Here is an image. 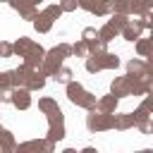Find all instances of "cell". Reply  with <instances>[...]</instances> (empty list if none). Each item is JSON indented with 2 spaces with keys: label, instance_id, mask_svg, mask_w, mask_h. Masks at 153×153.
Instances as JSON below:
<instances>
[{
  "label": "cell",
  "instance_id": "4",
  "mask_svg": "<svg viewBox=\"0 0 153 153\" xmlns=\"http://www.w3.org/2000/svg\"><path fill=\"white\" fill-rule=\"evenodd\" d=\"M10 103L17 108V110H29L31 108V91L26 86H14L10 91Z\"/></svg>",
  "mask_w": 153,
  "mask_h": 153
},
{
  "label": "cell",
  "instance_id": "27",
  "mask_svg": "<svg viewBox=\"0 0 153 153\" xmlns=\"http://www.w3.org/2000/svg\"><path fill=\"white\" fill-rule=\"evenodd\" d=\"M72 55H76V57H86L88 55V43L81 38V41H76V43H72Z\"/></svg>",
  "mask_w": 153,
  "mask_h": 153
},
{
  "label": "cell",
  "instance_id": "17",
  "mask_svg": "<svg viewBox=\"0 0 153 153\" xmlns=\"http://www.w3.org/2000/svg\"><path fill=\"white\" fill-rule=\"evenodd\" d=\"M91 14H96V17H108V14H112V0H96L93 7H91Z\"/></svg>",
  "mask_w": 153,
  "mask_h": 153
},
{
  "label": "cell",
  "instance_id": "23",
  "mask_svg": "<svg viewBox=\"0 0 153 153\" xmlns=\"http://www.w3.org/2000/svg\"><path fill=\"white\" fill-rule=\"evenodd\" d=\"M98 36H100V41H105V43H110L115 36H120V31L112 26V24H103L100 29H98Z\"/></svg>",
  "mask_w": 153,
  "mask_h": 153
},
{
  "label": "cell",
  "instance_id": "36",
  "mask_svg": "<svg viewBox=\"0 0 153 153\" xmlns=\"http://www.w3.org/2000/svg\"><path fill=\"white\" fill-rule=\"evenodd\" d=\"M131 115H134V122L139 124V122H143V120H148V115H151V112H148L146 108H141V105H139V108H136V110H134Z\"/></svg>",
  "mask_w": 153,
  "mask_h": 153
},
{
  "label": "cell",
  "instance_id": "9",
  "mask_svg": "<svg viewBox=\"0 0 153 153\" xmlns=\"http://www.w3.org/2000/svg\"><path fill=\"white\" fill-rule=\"evenodd\" d=\"M110 93H115L117 98L129 96V76H127V74H124V76H115L112 84H110Z\"/></svg>",
  "mask_w": 153,
  "mask_h": 153
},
{
  "label": "cell",
  "instance_id": "25",
  "mask_svg": "<svg viewBox=\"0 0 153 153\" xmlns=\"http://www.w3.org/2000/svg\"><path fill=\"white\" fill-rule=\"evenodd\" d=\"M72 76H74V72H72L69 67H65V65L53 74V79H55L57 84H69V81H72Z\"/></svg>",
  "mask_w": 153,
  "mask_h": 153
},
{
  "label": "cell",
  "instance_id": "11",
  "mask_svg": "<svg viewBox=\"0 0 153 153\" xmlns=\"http://www.w3.org/2000/svg\"><path fill=\"white\" fill-rule=\"evenodd\" d=\"M29 74H31V67H26L24 62H22L17 69H12V88H14V86H26Z\"/></svg>",
  "mask_w": 153,
  "mask_h": 153
},
{
  "label": "cell",
  "instance_id": "33",
  "mask_svg": "<svg viewBox=\"0 0 153 153\" xmlns=\"http://www.w3.org/2000/svg\"><path fill=\"white\" fill-rule=\"evenodd\" d=\"M105 45H108V43H105V41H100V36H98L96 41H88V53H103V50H105Z\"/></svg>",
  "mask_w": 153,
  "mask_h": 153
},
{
  "label": "cell",
  "instance_id": "39",
  "mask_svg": "<svg viewBox=\"0 0 153 153\" xmlns=\"http://www.w3.org/2000/svg\"><path fill=\"white\" fill-rule=\"evenodd\" d=\"M141 81H143V93H153V76L151 74H143Z\"/></svg>",
  "mask_w": 153,
  "mask_h": 153
},
{
  "label": "cell",
  "instance_id": "12",
  "mask_svg": "<svg viewBox=\"0 0 153 153\" xmlns=\"http://www.w3.org/2000/svg\"><path fill=\"white\" fill-rule=\"evenodd\" d=\"M43 86H45V74L41 69H31V74L26 79V88L29 91H41Z\"/></svg>",
  "mask_w": 153,
  "mask_h": 153
},
{
  "label": "cell",
  "instance_id": "30",
  "mask_svg": "<svg viewBox=\"0 0 153 153\" xmlns=\"http://www.w3.org/2000/svg\"><path fill=\"white\" fill-rule=\"evenodd\" d=\"M2 91H12V69L0 72V93Z\"/></svg>",
  "mask_w": 153,
  "mask_h": 153
},
{
  "label": "cell",
  "instance_id": "48",
  "mask_svg": "<svg viewBox=\"0 0 153 153\" xmlns=\"http://www.w3.org/2000/svg\"><path fill=\"white\" fill-rule=\"evenodd\" d=\"M151 134H153V129H151Z\"/></svg>",
  "mask_w": 153,
  "mask_h": 153
},
{
  "label": "cell",
  "instance_id": "18",
  "mask_svg": "<svg viewBox=\"0 0 153 153\" xmlns=\"http://www.w3.org/2000/svg\"><path fill=\"white\" fill-rule=\"evenodd\" d=\"M31 38L29 36H19L14 43H12V50H14V55H19V57H24L26 53H29V48H31Z\"/></svg>",
  "mask_w": 153,
  "mask_h": 153
},
{
  "label": "cell",
  "instance_id": "42",
  "mask_svg": "<svg viewBox=\"0 0 153 153\" xmlns=\"http://www.w3.org/2000/svg\"><path fill=\"white\" fill-rule=\"evenodd\" d=\"M57 48L62 50V55H65V57H69V55H72V45H69V43H57Z\"/></svg>",
  "mask_w": 153,
  "mask_h": 153
},
{
  "label": "cell",
  "instance_id": "16",
  "mask_svg": "<svg viewBox=\"0 0 153 153\" xmlns=\"http://www.w3.org/2000/svg\"><path fill=\"white\" fill-rule=\"evenodd\" d=\"M134 48H136V55H139V57H148V55L153 53V41L139 36V38L134 41Z\"/></svg>",
  "mask_w": 153,
  "mask_h": 153
},
{
  "label": "cell",
  "instance_id": "6",
  "mask_svg": "<svg viewBox=\"0 0 153 153\" xmlns=\"http://www.w3.org/2000/svg\"><path fill=\"white\" fill-rule=\"evenodd\" d=\"M43 55H45L43 45L33 41V43H31V48H29V53L24 55V65H26V67H31V69H38V67H41V62H43Z\"/></svg>",
  "mask_w": 153,
  "mask_h": 153
},
{
  "label": "cell",
  "instance_id": "13",
  "mask_svg": "<svg viewBox=\"0 0 153 153\" xmlns=\"http://www.w3.org/2000/svg\"><path fill=\"white\" fill-rule=\"evenodd\" d=\"M0 151L2 153H10V151H17V141H14V134L2 129L0 127Z\"/></svg>",
  "mask_w": 153,
  "mask_h": 153
},
{
  "label": "cell",
  "instance_id": "5",
  "mask_svg": "<svg viewBox=\"0 0 153 153\" xmlns=\"http://www.w3.org/2000/svg\"><path fill=\"white\" fill-rule=\"evenodd\" d=\"M7 5H10L12 10H17L22 19H29V22H33L36 14H38V7H36L31 0H10Z\"/></svg>",
  "mask_w": 153,
  "mask_h": 153
},
{
  "label": "cell",
  "instance_id": "37",
  "mask_svg": "<svg viewBox=\"0 0 153 153\" xmlns=\"http://www.w3.org/2000/svg\"><path fill=\"white\" fill-rule=\"evenodd\" d=\"M14 55V50H12V43H7V41H0V57H12Z\"/></svg>",
  "mask_w": 153,
  "mask_h": 153
},
{
  "label": "cell",
  "instance_id": "2",
  "mask_svg": "<svg viewBox=\"0 0 153 153\" xmlns=\"http://www.w3.org/2000/svg\"><path fill=\"white\" fill-rule=\"evenodd\" d=\"M86 127L88 131H108L112 129V112H103V110H88L86 115Z\"/></svg>",
  "mask_w": 153,
  "mask_h": 153
},
{
  "label": "cell",
  "instance_id": "46",
  "mask_svg": "<svg viewBox=\"0 0 153 153\" xmlns=\"http://www.w3.org/2000/svg\"><path fill=\"white\" fill-rule=\"evenodd\" d=\"M148 31H151V41H153V29H148Z\"/></svg>",
  "mask_w": 153,
  "mask_h": 153
},
{
  "label": "cell",
  "instance_id": "22",
  "mask_svg": "<svg viewBox=\"0 0 153 153\" xmlns=\"http://www.w3.org/2000/svg\"><path fill=\"white\" fill-rule=\"evenodd\" d=\"M127 22H129V14H122V12H112L110 19H108V24H112L117 31H122L127 26Z\"/></svg>",
  "mask_w": 153,
  "mask_h": 153
},
{
  "label": "cell",
  "instance_id": "38",
  "mask_svg": "<svg viewBox=\"0 0 153 153\" xmlns=\"http://www.w3.org/2000/svg\"><path fill=\"white\" fill-rule=\"evenodd\" d=\"M60 7H62V12H76L79 2L76 0H60Z\"/></svg>",
  "mask_w": 153,
  "mask_h": 153
},
{
  "label": "cell",
  "instance_id": "20",
  "mask_svg": "<svg viewBox=\"0 0 153 153\" xmlns=\"http://www.w3.org/2000/svg\"><path fill=\"white\" fill-rule=\"evenodd\" d=\"M105 53V50H103ZM103 69V60H100V53H91V57H86V72L96 74Z\"/></svg>",
  "mask_w": 153,
  "mask_h": 153
},
{
  "label": "cell",
  "instance_id": "43",
  "mask_svg": "<svg viewBox=\"0 0 153 153\" xmlns=\"http://www.w3.org/2000/svg\"><path fill=\"white\" fill-rule=\"evenodd\" d=\"M76 2H79V7H81V10L91 12V7H93V2H96V0H76Z\"/></svg>",
  "mask_w": 153,
  "mask_h": 153
},
{
  "label": "cell",
  "instance_id": "29",
  "mask_svg": "<svg viewBox=\"0 0 153 153\" xmlns=\"http://www.w3.org/2000/svg\"><path fill=\"white\" fill-rule=\"evenodd\" d=\"M43 14H48V17H50V19L55 22V19H60V17L65 14V12H62V7H60V2H53V5H48V7L43 10Z\"/></svg>",
  "mask_w": 153,
  "mask_h": 153
},
{
  "label": "cell",
  "instance_id": "45",
  "mask_svg": "<svg viewBox=\"0 0 153 153\" xmlns=\"http://www.w3.org/2000/svg\"><path fill=\"white\" fill-rule=\"evenodd\" d=\"M31 2H33V5H38V2H41V0H31Z\"/></svg>",
  "mask_w": 153,
  "mask_h": 153
},
{
  "label": "cell",
  "instance_id": "3",
  "mask_svg": "<svg viewBox=\"0 0 153 153\" xmlns=\"http://www.w3.org/2000/svg\"><path fill=\"white\" fill-rule=\"evenodd\" d=\"M62 62H65V55H62V50L55 45V48H50L45 55H43V62H41V72L45 74V76H53L60 67H62Z\"/></svg>",
  "mask_w": 153,
  "mask_h": 153
},
{
  "label": "cell",
  "instance_id": "10",
  "mask_svg": "<svg viewBox=\"0 0 153 153\" xmlns=\"http://www.w3.org/2000/svg\"><path fill=\"white\" fill-rule=\"evenodd\" d=\"M117 103H120V98H117L115 93H108V96H100V98H98L96 110H103V112H115V110H117Z\"/></svg>",
  "mask_w": 153,
  "mask_h": 153
},
{
  "label": "cell",
  "instance_id": "28",
  "mask_svg": "<svg viewBox=\"0 0 153 153\" xmlns=\"http://www.w3.org/2000/svg\"><path fill=\"white\" fill-rule=\"evenodd\" d=\"M146 10H148L146 0H129V14L139 17V14H141V12H146Z\"/></svg>",
  "mask_w": 153,
  "mask_h": 153
},
{
  "label": "cell",
  "instance_id": "14",
  "mask_svg": "<svg viewBox=\"0 0 153 153\" xmlns=\"http://www.w3.org/2000/svg\"><path fill=\"white\" fill-rule=\"evenodd\" d=\"M127 74H129V76H143V74H146V60L131 57V60L127 62Z\"/></svg>",
  "mask_w": 153,
  "mask_h": 153
},
{
  "label": "cell",
  "instance_id": "7",
  "mask_svg": "<svg viewBox=\"0 0 153 153\" xmlns=\"http://www.w3.org/2000/svg\"><path fill=\"white\" fill-rule=\"evenodd\" d=\"M131 127H136L131 112H112V129L127 131V129H131Z\"/></svg>",
  "mask_w": 153,
  "mask_h": 153
},
{
  "label": "cell",
  "instance_id": "49",
  "mask_svg": "<svg viewBox=\"0 0 153 153\" xmlns=\"http://www.w3.org/2000/svg\"><path fill=\"white\" fill-rule=\"evenodd\" d=\"M0 103H2V98H0Z\"/></svg>",
  "mask_w": 153,
  "mask_h": 153
},
{
  "label": "cell",
  "instance_id": "26",
  "mask_svg": "<svg viewBox=\"0 0 153 153\" xmlns=\"http://www.w3.org/2000/svg\"><path fill=\"white\" fill-rule=\"evenodd\" d=\"M55 108H57V100H55V98H50V96H48V98H41V100H38V110H41L43 115L53 112Z\"/></svg>",
  "mask_w": 153,
  "mask_h": 153
},
{
  "label": "cell",
  "instance_id": "31",
  "mask_svg": "<svg viewBox=\"0 0 153 153\" xmlns=\"http://www.w3.org/2000/svg\"><path fill=\"white\" fill-rule=\"evenodd\" d=\"M45 117H48V124H65V115H62V110H60V108H55V110H53V112H48Z\"/></svg>",
  "mask_w": 153,
  "mask_h": 153
},
{
  "label": "cell",
  "instance_id": "41",
  "mask_svg": "<svg viewBox=\"0 0 153 153\" xmlns=\"http://www.w3.org/2000/svg\"><path fill=\"white\" fill-rule=\"evenodd\" d=\"M141 108H146L148 112H153V93H143V100H141Z\"/></svg>",
  "mask_w": 153,
  "mask_h": 153
},
{
  "label": "cell",
  "instance_id": "34",
  "mask_svg": "<svg viewBox=\"0 0 153 153\" xmlns=\"http://www.w3.org/2000/svg\"><path fill=\"white\" fill-rule=\"evenodd\" d=\"M112 12L129 14V0H112Z\"/></svg>",
  "mask_w": 153,
  "mask_h": 153
},
{
  "label": "cell",
  "instance_id": "21",
  "mask_svg": "<svg viewBox=\"0 0 153 153\" xmlns=\"http://www.w3.org/2000/svg\"><path fill=\"white\" fill-rule=\"evenodd\" d=\"M45 139L53 141V143L62 141V139H65V124H48V136H45Z\"/></svg>",
  "mask_w": 153,
  "mask_h": 153
},
{
  "label": "cell",
  "instance_id": "15",
  "mask_svg": "<svg viewBox=\"0 0 153 153\" xmlns=\"http://www.w3.org/2000/svg\"><path fill=\"white\" fill-rule=\"evenodd\" d=\"M33 29H36L38 33H48V31L53 29V19H50L48 14H43V12H38L36 19H33Z\"/></svg>",
  "mask_w": 153,
  "mask_h": 153
},
{
  "label": "cell",
  "instance_id": "32",
  "mask_svg": "<svg viewBox=\"0 0 153 153\" xmlns=\"http://www.w3.org/2000/svg\"><path fill=\"white\" fill-rule=\"evenodd\" d=\"M139 24H141L143 29H153V10L141 12V14H139Z\"/></svg>",
  "mask_w": 153,
  "mask_h": 153
},
{
  "label": "cell",
  "instance_id": "1",
  "mask_svg": "<svg viewBox=\"0 0 153 153\" xmlns=\"http://www.w3.org/2000/svg\"><path fill=\"white\" fill-rule=\"evenodd\" d=\"M67 86V98H69V103H74V105H79V108H84V110H93L96 108V103H98V98L91 93V91H86L79 81H69V84H65Z\"/></svg>",
  "mask_w": 153,
  "mask_h": 153
},
{
  "label": "cell",
  "instance_id": "47",
  "mask_svg": "<svg viewBox=\"0 0 153 153\" xmlns=\"http://www.w3.org/2000/svg\"><path fill=\"white\" fill-rule=\"evenodd\" d=\"M0 2H10V0H0Z\"/></svg>",
  "mask_w": 153,
  "mask_h": 153
},
{
  "label": "cell",
  "instance_id": "19",
  "mask_svg": "<svg viewBox=\"0 0 153 153\" xmlns=\"http://www.w3.org/2000/svg\"><path fill=\"white\" fill-rule=\"evenodd\" d=\"M43 143H45V139H31V141L17 143V151H19V153H29V151H43Z\"/></svg>",
  "mask_w": 153,
  "mask_h": 153
},
{
  "label": "cell",
  "instance_id": "24",
  "mask_svg": "<svg viewBox=\"0 0 153 153\" xmlns=\"http://www.w3.org/2000/svg\"><path fill=\"white\" fill-rule=\"evenodd\" d=\"M100 60H103V69H117L120 67V57L115 53H100Z\"/></svg>",
  "mask_w": 153,
  "mask_h": 153
},
{
  "label": "cell",
  "instance_id": "35",
  "mask_svg": "<svg viewBox=\"0 0 153 153\" xmlns=\"http://www.w3.org/2000/svg\"><path fill=\"white\" fill-rule=\"evenodd\" d=\"M81 38H84L86 43H88V41H96V38H98V29H96V26H86V29L81 31Z\"/></svg>",
  "mask_w": 153,
  "mask_h": 153
},
{
  "label": "cell",
  "instance_id": "40",
  "mask_svg": "<svg viewBox=\"0 0 153 153\" xmlns=\"http://www.w3.org/2000/svg\"><path fill=\"white\" fill-rule=\"evenodd\" d=\"M136 129H139L141 134H151V129H153V122H151V120H143V122H139V124H136Z\"/></svg>",
  "mask_w": 153,
  "mask_h": 153
},
{
  "label": "cell",
  "instance_id": "44",
  "mask_svg": "<svg viewBox=\"0 0 153 153\" xmlns=\"http://www.w3.org/2000/svg\"><path fill=\"white\" fill-rule=\"evenodd\" d=\"M146 5H148V10H153V0H146Z\"/></svg>",
  "mask_w": 153,
  "mask_h": 153
},
{
  "label": "cell",
  "instance_id": "8",
  "mask_svg": "<svg viewBox=\"0 0 153 153\" xmlns=\"http://www.w3.org/2000/svg\"><path fill=\"white\" fill-rule=\"evenodd\" d=\"M141 31H143V26L139 24V19H134V22L129 19V22H127V26H124V29H122L120 33H122V38H124V41L134 43V41H136L139 36H141Z\"/></svg>",
  "mask_w": 153,
  "mask_h": 153
}]
</instances>
